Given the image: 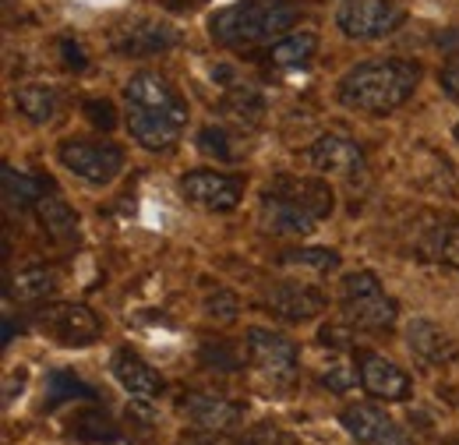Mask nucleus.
I'll return each instance as SVG.
<instances>
[{
	"label": "nucleus",
	"instance_id": "obj_1",
	"mask_svg": "<svg viewBox=\"0 0 459 445\" xmlns=\"http://www.w3.org/2000/svg\"><path fill=\"white\" fill-rule=\"evenodd\" d=\"M417 82H420V64L413 60H403V57L364 60L340 78V103L357 113L385 117L400 110L417 92Z\"/></svg>",
	"mask_w": 459,
	"mask_h": 445
},
{
	"label": "nucleus",
	"instance_id": "obj_2",
	"mask_svg": "<svg viewBox=\"0 0 459 445\" xmlns=\"http://www.w3.org/2000/svg\"><path fill=\"white\" fill-rule=\"evenodd\" d=\"M336 209V195L318 177H276L262 191V222L269 233L300 237L311 233L322 220H329Z\"/></svg>",
	"mask_w": 459,
	"mask_h": 445
},
{
	"label": "nucleus",
	"instance_id": "obj_3",
	"mask_svg": "<svg viewBox=\"0 0 459 445\" xmlns=\"http://www.w3.org/2000/svg\"><path fill=\"white\" fill-rule=\"evenodd\" d=\"M300 4L297 0H237L209 18V36L220 47H258L273 43L276 36H287L297 25Z\"/></svg>",
	"mask_w": 459,
	"mask_h": 445
},
{
	"label": "nucleus",
	"instance_id": "obj_4",
	"mask_svg": "<svg viewBox=\"0 0 459 445\" xmlns=\"http://www.w3.org/2000/svg\"><path fill=\"white\" fill-rule=\"evenodd\" d=\"M400 318V304L382 290L371 269L343 279V322L357 333H389Z\"/></svg>",
	"mask_w": 459,
	"mask_h": 445
},
{
	"label": "nucleus",
	"instance_id": "obj_5",
	"mask_svg": "<svg viewBox=\"0 0 459 445\" xmlns=\"http://www.w3.org/2000/svg\"><path fill=\"white\" fill-rule=\"evenodd\" d=\"M406 11L396 0H340L336 4V29L346 39L375 43L393 36L403 25Z\"/></svg>",
	"mask_w": 459,
	"mask_h": 445
},
{
	"label": "nucleus",
	"instance_id": "obj_6",
	"mask_svg": "<svg viewBox=\"0 0 459 445\" xmlns=\"http://www.w3.org/2000/svg\"><path fill=\"white\" fill-rule=\"evenodd\" d=\"M57 156L64 170H71L74 177L89 184H110L124 170V149L114 142H100V138H67L60 142Z\"/></svg>",
	"mask_w": 459,
	"mask_h": 445
},
{
	"label": "nucleus",
	"instance_id": "obj_7",
	"mask_svg": "<svg viewBox=\"0 0 459 445\" xmlns=\"http://www.w3.org/2000/svg\"><path fill=\"white\" fill-rule=\"evenodd\" d=\"M180 43V29H173L170 22L160 18H127L114 25L110 32V50L120 57H152L167 54Z\"/></svg>",
	"mask_w": 459,
	"mask_h": 445
},
{
	"label": "nucleus",
	"instance_id": "obj_8",
	"mask_svg": "<svg viewBox=\"0 0 459 445\" xmlns=\"http://www.w3.org/2000/svg\"><path fill=\"white\" fill-rule=\"evenodd\" d=\"M180 195L198 205V209H209V213H230L240 205V195H244V180L233 177V173H216V170H191L184 180H180Z\"/></svg>",
	"mask_w": 459,
	"mask_h": 445
},
{
	"label": "nucleus",
	"instance_id": "obj_9",
	"mask_svg": "<svg viewBox=\"0 0 459 445\" xmlns=\"http://www.w3.org/2000/svg\"><path fill=\"white\" fill-rule=\"evenodd\" d=\"M244 350H247V361L269 375V379H280L287 382L297 371V346L293 339H287L283 333H273V329H262V326H251L244 333Z\"/></svg>",
	"mask_w": 459,
	"mask_h": 445
},
{
	"label": "nucleus",
	"instance_id": "obj_10",
	"mask_svg": "<svg viewBox=\"0 0 459 445\" xmlns=\"http://www.w3.org/2000/svg\"><path fill=\"white\" fill-rule=\"evenodd\" d=\"M340 424L360 445H410L400 424L375 403H350L340 414Z\"/></svg>",
	"mask_w": 459,
	"mask_h": 445
},
{
	"label": "nucleus",
	"instance_id": "obj_11",
	"mask_svg": "<svg viewBox=\"0 0 459 445\" xmlns=\"http://www.w3.org/2000/svg\"><path fill=\"white\" fill-rule=\"evenodd\" d=\"M39 326L64 346H89L103 336V322L85 304H54L39 315Z\"/></svg>",
	"mask_w": 459,
	"mask_h": 445
},
{
	"label": "nucleus",
	"instance_id": "obj_12",
	"mask_svg": "<svg viewBox=\"0 0 459 445\" xmlns=\"http://www.w3.org/2000/svg\"><path fill=\"white\" fill-rule=\"evenodd\" d=\"M357 371H360V386L385 399V403H403L413 396V379L403 371L400 364H393L389 357L375 353V350H360L357 353Z\"/></svg>",
	"mask_w": 459,
	"mask_h": 445
},
{
	"label": "nucleus",
	"instance_id": "obj_13",
	"mask_svg": "<svg viewBox=\"0 0 459 445\" xmlns=\"http://www.w3.org/2000/svg\"><path fill=\"white\" fill-rule=\"evenodd\" d=\"M184 124H187V117H180V113L127 103V131H131V138H134L142 149H149V153L170 149L173 142L180 138Z\"/></svg>",
	"mask_w": 459,
	"mask_h": 445
},
{
	"label": "nucleus",
	"instance_id": "obj_14",
	"mask_svg": "<svg viewBox=\"0 0 459 445\" xmlns=\"http://www.w3.org/2000/svg\"><path fill=\"white\" fill-rule=\"evenodd\" d=\"M307 163L322 173H340V177H360L368 170V156L360 149V142H353L350 135H322L307 145Z\"/></svg>",
	"mask_w": 459,
	"mask_h": 445
},
{
	"label": "nucleus",
	"instance_id": "obj_15",
	"mask_svg": "<svg viewBox=\"0 0 459 445\" xmlns=\"http://www.w3.org/2000/svg\"><path fill=\"white\" fill-rule=\"evenodd\" d=\"M325 293L307 283H273L265 290V308L283 322H307L325 311Z\"/></svg>",
	"mask_w": 459,
	"mask_h": 445
},
{
	"label": "nucleus",
	"instance_id": "obj_16",
	"mask_svg": "<svg viewBox=\"0 0 459 445\" xmlns=\"http://www.w3.org/2000/svg\"><path fill=\"white\" fill-rule=\"evenodd\" d=\"M180 410L195 421L198 432H230L240 417H244V406L233 403L227 396H216V392H187L180 399Z\"/></svg>",
	"mask_w": 459,
	"mask_h": 445
},
{
	"label": "nucleus",
	"instance_id": "obj_17",
	"mask_svg": "<svg viewBox=\"0 0 459 445\" xmlns=\"http://www.w3.org/2000/svg\"><path fill=\"white\" fill-rule=\"evenodd\" d=\"M124 100L134 103V107H152V110H170L187 117V100L173 89L160 71H138V74H131L127 85H124Z\"/></svg>",
	"mask_w": 459,
	"mask_h": 445
},
{
	"label": "nucleus",
	"instance_id": "obj_18",
	"mask_svg": "<svg viewBox=\"0 0 459 445\" xmlns=\"http://www.w3.org/2000/svg\"><path fill=\"white\" fill-rule=\"evenodd\" d=\"M110 368H114L117 382L131 392L134 399H142V403H149V399L163 396V389H167L163 375H160L145 357H138L134 350H117Z\"/></svg>",
	"mask_w": 459,
	"mask_h": 445
},
{
	"label": "nucleus",
	"instance_id": "obj_19",
	"mask_svg": "<svg viewBox=\"0 0 459 445\" xmlns=\"http://www.w3.org/2000/svg\"><path fill=\"white\" fill-rule=\"evenodd\" d=\"M406 346H410L420 361H428V364H449V361L459 357L456 339L446 333L442 326L428 322V318H413V322L406 326Z\"/></svg>",
	"mask_w": 459,
	"mask_h": 445
},
{
	"label": "nucleus",
	"instance_id": "obj_20",
	"mask_svg": "<svg viewBox=\"0 0 459 445\" xmlns=\"http://www.w3.org/2000/svg\"><path fill=\"white\" fill-rule=\"evenodd\" d=\"M0 184H4V205H7L11 213L36 209L39 198L47 195V188H50V180L32 177V173H22V170H14V167L0 170Z\"/></svg>",
	"mask_w": 459,
	"mask_h": 445
},
{
	"label": "nucleus",
	"instance_id": "obj_21",
	"mask_svg": "<svg viewBox=\"0 0 459 445\" xmlns=\"http://www.w3.org/2000/svg\"><path fill=\"white\" fill-rule=\"evenodd\" d=\"M36 216L43 222V230L50 233V240H57V244H74L78 240V216L60 195H43L39 205H36Z\"/></svg>",
	"mask_w": 459,
	"mask_h": 445
},
{
	"label": "nucleus",
	"instance_id": "obj_22",
	"mask_svg": "<svg viewBox=\"0 0 459 445\" xmlns=\"http://www.w3.org/2000/svg\"><path fill=\"white\" fill-rule=\"evenodd\" d=\"M14 107L25 113L32 124H54L60 113V92L54 85L32 82V85H22L14 92Z\"/></svg>",
	"mask_w": 459,
	"mask_h": 445
},
{
	"label": "nucleus",
	"instance_id": "obj_23",
	"mask_svg": "<svg viewBox=\"0 0 459 445\" xmlns=\"http://www.w3.org/2000/svg\"><path fill=\"white\" fill-rule=\"evenodd\" d=\"M315 54H318V36H315V32H290V36H280V39L269 47L273 67H283V71L307 67Z\"/></svg>",
	"mask_w": 459,
	"mask_h": 445
},
{
	"label": "nucleus",
	"instance_id": "obj_24",
	"mask_svg": "<svg viewBox=\"0 0 459 445\" xmlns=\"http://www.w3.org/2000/svg\"><path fill=\"white\" fill-rule=\"evenodd\" d=\"M220 110L227 113V117H233V120H240V124H258L262 113H265V100H262V92L255 85L230 82L223 100H220Z\"/></svg>",
	"mask_w": 459,
	"mask_h": 445
},
{
	"label": "nucleus",
	"instance_id": "obj_25",
	"mask_svg": "<svg viewBox=\"0 0 459 445\" xmlns=\"http://www.w3.org/2000/svg\"><path fill=\"white\" fill-rule=\"evenodd\" d=\"M54 290H57V276H54V269H47V266L22 269L18 276L11 279V293H14L18 301H47Z\"/></svg>",
	"mask_w": 459,
	"mask_h": 445
},
{
	"label": "nucleus",
	"instance_id": "obj_26",
	"mask_svg": "<svg viewBox=\"0 0 459 445\" xmlns=\"http://www.w3.org/2000/svg\"><path fill=\"white\" fill-rule=\"evenodd\" d=\"M424 251H428L431 258H438V262L459 269V220H446V222H438V226H431Z\"/></svg>",
	"mask_w": 459,
	"mask_h": 445
},
{
	"label": "nucleus",
	"instance_id": "obj_27",
	"mask_svg": "<svg viewBox=\"0 0 459 445\" xmlns=\"http://www.w3.org/2000/svg\"><path fill=\"white\" fill-rule=\"evenodd\" d=\"M47 386H50V399H47V406L54 410V406H60V403H67V399H96V389L92 386H85L82 379H74L71 371H64V368H57V371H50V379H47Z\"/></svg>",
	"mask_w": 459,
	"mask_h": 445
},
{
	"label": "nucleus",
	"instance_id": "obj_28",
	"mask_svg": "<svg viewBox=\"0 0 459 445\" xmlns=\"http://www.w3.org/2000/svg\"><path fill=\"white\" fill-rule=\"evenodd\" d=\"M71 432H74V439H82V442H117V439H120L114 421H110L103 410H85V414H78Z\"/></svg>",
	"mask_w": 459,
	"mask_h": 445
},
{
	"label": "nucleus",
	"instance_id": "obj_29",
	"mask_svg": "<svg viewBox=\"0 0 459 445\" xmlns=\"http://www.w3.org/2000/svg\"><path fill=\"white\" fill-rule=\"evenodd\" d=\"M198 357H202L205 368H216V371H240L244 368L240 350L233 343H227V339H205L202 350H198Z\"/></svg>",
	"mask_w": 459,
	"mask_h": 445
},
{
	"label": "nucleus",
	"instance_id": "obj_30",
	"mask_svg": "<svg viewBox=\"0 0 459 445\" xmlns=\"http://www.w3.org/2000/svg\"><path fill=\"white\" fill-rule=\"evenodd\" d=\"M280 262L283 266H307V269H318V273L340 269V255L333 248H297V251H283Z\"/></svg>",
	"mask_w": 459,
	"mask_h": 445
},
{
	"label": "nucleus",
	"instance_id": "obj_31",
	"mask_svg": "<svg viewBox=\"0 0 459 445\" xmlns=\"http://www.w3.org/2000/svg\"><path fill=\"white\" fill-rule=\"evenodd\" d=\"M198 149H202L205 156H216L220 163H233V160H240V153L233 149L230 131L227 127H216V124H209V127H202V131H198Z\"/></svg>",
	"mask_w": 459,
	"mask_h": 445
},
{
	"label": "nucleus",
	"instance_id": "obj_32",
	"mask_svg": "<svg viewBox=\"0 0 459 445\" xmlns=\"http://www.w3.org/2000/svg\"><path fill=\"white\" fill-rule=\"evenodd\" d=\"M240 445H300L297 442V435H290V432H283L280 424H255L244 439H240Z\"/></svg>",
	"mask_w": 459,
	"mask_h": 445
},
{
	"label": "nucleus",
	"instance_id": "obj_33",
	"mask_svg": "<svg viewBox=\"0 0 459 445\" xmlns=\"http://www.w3.org/2000/svg\"><path fill=\"white\" fill-rule=\"evenodd\" d=\"M237 311H240V304H237V297L223 290V286H216L209 297H205V315L209 318H220V322H233L237 318Z\"/></svg>",
	"mask_w": 459,
	"mask_h": 445
},
{
	"label": "nucleus",
	"instance_id": "obj_34",
	"mask_svg": "<svg viewBox=\"0 0 459 445\" xmlns=\"http://www.w3.org/2000/svg\"><path fill=\"white\" fill-rule=\"evenodd\" d=\"M357 379H360V371L343 364V361H336V364H329V368L322 371V386L333 392H350L357 386Z\"/></svg>",
	"mask_w": 459,
	"mask_h": 445
},
{
	"label": "nucleus",
	"instance_id": "obj_35",
	"mask_svg": "<svg viewBox=\"0 0 459 445\" xmlns=\"http://www.w3.org/2000/svg\"><path fill=\"white\" fill-rule=\"evenodd\" d=\"M85 117H89V124L92 127H100V131H114L117 127V110L110 100H85Z\"/></svg>",
	"mask_w": 459,
	"mask_h": 445
},
{
	"label": "nucleus",
	"instance_id": "obj_36",
	"mask_svg": "<svg viewBox=\"0 0 459 445\" xmlns=\"http://www.w3.org/2000/svg\"><path fill=\"white\" fill-rule=\"evenodd\" d=\"M318 339H322V346H333V350H353L357 333H353V326L343 322V326H322Z\"/></svg>",
	"mask_w": 459,
	"mask_h": 445
},
{
	"label": "nucleus",
	"instance_id": "obj_37",
	"mask_svg": "<svg viewBox=\"0 0 459 445\" xmlns=\"http://www.w3.org/2000/svg\"><path fill=\"white\" fill-rule=\"evenodd\" d=\"M60 54H64V67H71V71H85L89 67L82 43H74V39H60Z\"/></svg>",
	"mask_w": 459,
	"mask_h": 445
},
{
	"label": "nucleus",
	"instance_id": "obj_38",
	"mask_svg": "<svg viewBox=\"0 0 459 445\" xmlns=\"http://www.w3.org/2000/svg\"><path fill=\"white\" fill-rule=\"evenodd\" d=\"M438 82H442V92H446L449 100H456V103H459V57H456V60H449V64L442 67Z\"/></svg>",
	"mask_w": 459,
	"mask_h": 445
},
{
	"label": "nucleus",
	"instance_id": "obj_39",
	"mask_svg": "<svg viewBox=\"0 0 459 445\" xmlns=\"http://www.w3.org/2000/svg\"><path fill=\"white\" fill-rule=\"evenodd\" d=\"M180 445H220V442L212 439V432H202V435H184Z\"/></svg>",
	"mask_w": 459,
	"mask_h": 445
},
{
	"label": "nucleus",
	"instance_id": "obj_40",
	"mask_svg": "<svg viewBox=\"0 0 459 445\" xmlns=\"http://www.w3.org/2000/svg\"><path fill=\"white\" fill-rule=\"evenodd\" d=\"M456 142H459V124H456Z\"/></svg>",
	"mask_w": 459,
	"mask_h": 445
},
{
	"label": "nucleus",
	"instance_id": "obj_41",
	"mask_svg": "<svg viewBox=\"0 0 459 445\" xmlns=\"http://www.w3.org/2000/svg\"><path fill=\"white\" fill-rule=\"evenodd\" d=\"M449 445H459V442H449Z\"/></svg>",
	"mask_w": 459,
	"mask_h": 445
}]
</instances>
